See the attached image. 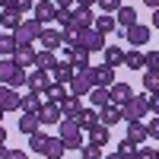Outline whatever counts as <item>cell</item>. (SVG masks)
<instances>
[{
    "mask_svg": "<svg viewBox=\"0 0 159 159\" xmlns=\"http://www.w3.org/2000/svg\"><path fill=\"white\" fill-rule=\"evenodd\" d=\"M118 108H121V121H143L147 111H153V115L159 111V96L156 92H140V96H130Z\"/></svg>",
    "mask_w": 159,
    "mask_h": 159,
    "instance_id": "cell-1",
    "label": "cell"
},
{
    "mask_svg": "<svg viewBox=\"0 0 159 159\" xmlns=\"http://www.w3.org/2000/svg\"><path fill=\"white\" fill-rule=\"evenodd\" d=\"M25 73H29V70L19 67L13 57H3V61H0V83H3V86H10V89L19 92V89L25 86Z\"/></svg>",
    "mask_w": 159,
    "mask_h": 159,
    "instance_id": "cell-2",
    "label": "cell"
},
{
    "mask_svg": "<svg viewBox=\"0 0 159 159\" xmlns=\"http://www.w3.org/2000/svg\"><path fill=\"white\" fill-rule=\"evenodd\" d=\"M57 140L64 143V150H80L83 147V130L73 124V118H61L57 121Z\"/></svg>",
    "mask_w": 159,
    "mask_h": 159,
    "instance_id": "cell-3",
    "label": "cell"
},
{
    "mask_svg": "<svg viewBox=\"0 0 159 159\" xmlns=\"http://www.w3.org/2000/svg\"><path fill=\"white\" fill-rule=\"evenodd\" d=\"M73 45L92 54V51H102V48H105V35H102V32H96L92 25H89V29H76V38H73Z\"/></svg>",
    "mask_w": 159,
    "mask_h": 159,
    "instance_id": "cell-4",
    "label": "cell"
},
{
    "mask_svg": "<svg viewBox=\"0 0 159 159\" xmlns=\"http://www.w3.org/2000/svg\"><path fill=\"white\" fill-rule=\"evenodd\" d=\"M38 32H42V22L22 19L16 29H13V38H16V45H35L38 42Z\"/></svg>",
    "mask_w": 159,
    "mask_h": 159,
    "instance_id": "cell-5",
    "label": "cell"
},
{
    "mask_svg": "<svg viewBox=\"0 0 159 159\" xmlns=\"http://www.w3.org/2000/svg\"><path fill=\"white\" fill-rule=\"evenodd\" d=\"M121 35L127 38V45H134V48H147V45H150V38H153V29H150V25L134 22V25H127Z\"/></svg>",
    "mask_w": 159,
    "mask_h": 159,
    "instance_id": "cell-6",
    "label": "cell"
},
{
    "mask_svg": "<svg viewBox=\"0 0 159 159\" xmlns=\"http://www.w3.org/2000/svg\"><path fill=\"white\" fill-rule=\"evenodd\" d=\"M35 118H38V124L42 127H57V121H61V108L57 105H51V102H42L38 105V111H35Z\"/></svg>",
    "mask_w": 159,
    "mask_h": 159,
    "instance_id": "cell-7",
    "label": "cell"
},
{
    "mask_svg": "<svg viewBox=\"0 0 159 159\" xmlns=\"http://www.w3.org/2000/svg\"><path fill=\"white\" fill-rule=\"evenodd\" d=\"M54 83V80H51V73L48 70H32V73H25V86H29V92H38V96H42V92Z\"/></svg>",
    "mask_w": 159,
    "mask_h": 159,
    "instance_id": "cell-8",
    "label": "cell"
},
{
    "mask_svg": "<svg viewBox=\"0 0 159 159\" xmlns=\"http://www.w3.org/2000/svg\"><path fill=\"white\" fill-rule=\"evenodd\" d=\"M54 13H57V7L51 3V0H35L32 3V19L42 22V25H48L51 19H54Z\"/></svg>",
    "mask_w": 159,
    "mask_h": 159,
    "instance_id": "cell-9",
    "label": "cell"
},
{
    "mask_svg": "<svg viewBox=\"0 0 159 159\" xmlns=\"http://www.w3.org/2000/svg\"><path fill=\"white\" fill-rule=\"evenodd\" d=\"M111 16H115V32L121 35L127 25H134V22H137V10H134V7H118Z\"/></svg>",
    "mask_w": 159,
    "mask_h": 159,
    "instance_id": "cell-10",
    "label": "cell"
},
{
    "mask_svg": "<svg viewBox=\"0 0 159 159\" xmlns=\"http://www.w3.org/2000/svg\"><path fill=\"white\" fill-rule=\"evenodd\" d=\"M64 54H67V61H70V67L73 70H86L89 67V51H83V48H67V45H64Z\"/></svg>",
    "mask_w": 159,
    "mask_h": 159,
    "instance_id": "cell-11",
    "label": "cell"
},
{
    "mask_svg": "<svg viewBox=\"0 0 159 159\" xmlns=\"http://www.w3.org/2000/svg\"><path fill=\"white\" fill-rule=\"evenodd\" d=\"M96 115H99V124H105V127H115V124H121V108L118 105H102V108H96Z\"/></svg>",
    "mask_w": 159,
    "mask_h": 159,
    "instance_id": "cell-12",
    "label": "cell"
},
{
    "mask_svg": "<svg viewBox=\"0 0 159 159\" xmlns=\"http://www.w3.org/2000/svg\"><path fill=\"white\" fill-rule=\"evenodd\" d=\"M73 124L80 127V130H89L92 124H99V115H96V108L92 105H83L76 115H73Z\"/></svg>",
    "mask_w": 159,
    "mask_h": 159,
    "instance_id": "cell-13",
    "label": "cell"
},
{
    "mask_svg": "<svg viewBox=\"0 0 159 159\" xmlns=\"http://www.w3.org/2000/svg\"><path fill=\"white\" fill-rule=\"evenodd\" d=\"M38 42H42L45 51H61V29H48V25H42Z\"/></svg>",
    "mask_w": 159,
    "mask_h": 159,
    "instance_id": "cell-14",
    "label": "cell"
},
{
    "mask_svg": "<svg viewBox=\"0 0 159 159\" xmlns=\"http://www.w3.org/2000/svg\"><path fill=\"white\" fill-rule=\"evenodd\" d=\"M130 96H134V89H130L127 83H118V80H115V83L108 86V102L111 105H124Z\"/></svg>",
    "mask_w": 159,
    "mask_h": 159,
    "instance_id": "cell-15",
    "label": "cell"
},
{
    "mask_svg": "<svg viewBox=\"0 0 159 159\" xmlns=\"http://www.w3.org/2000/svg\"><path fill=\"white\" fill-rule=\"evenodd\" d=\"M10 57L16 61L19 67H25V70H29V67H35V48H32V45H16V51H13Z\"/></svg>",
    "mask_w": 159,
    "mask_h": 159,
    "instance_id": "cell-16",
    "label": "cell"
},
{
    "mask_svg": "<svg viewBox=\"0 0 159 159\" xmlns=\"http://www.w3.org/2000/svg\"><path fill=\"white\" fill-rule=\"evenodd\" d=\"M67 86H70L67 92H73V96H80V99H83L86 92L92 89V83L86 80V73H83V70H73V76H70V83H67Z\"/></svg>",
    "mask_w": 159,
    "mask_h": 159,
    "instance_id": "cell-17",
    "label": "cell"
},
{
    "mask_svg": "<svg viewBox=\"0 0 159 159\" xmlns=\"http://www.w3.org/2000/svg\"><path fill=\"white\" fill-rule=\"evenodd\" d=\"M0 108L3 111H19V92L0 83Z\"/></svg>",
    "mask_w": 159,
    "mask_h": 159,
    "instance_id": "cell-18",
    "label": "cell"
},
{
    "mask_svg": "<svg viewBox=\"0 0 159 159\" xmlns=\"http://www.w3.org/2000/svg\"><path fill=\"white\" fill-rule=\"evenodd\" d=\"M48 73H51V80H54V83L67 86V83H70V76H73V67H70V61H57Z\"/></svg>",
    "mask_w": 159,
    "mask_h": 159,
    "instance_id": "cell-19",
    "label": "cell"
},
{
    "mask_svg": "<svg viewBox=\"0 0 159 159\" xmlns=\"http://www.w3.org/2000/svg\"><path fill=\"white\" fill-rule=\"evenodd\" d=\"M124 140H130V143H147V127H143V121H127V134H124Z\"/></svg>",
    "mask_w": 159,
    "mask_h": 159,
    "instance_id": "cell-20",
    "label": "cell"
},
{
    "mask_svg": "<svg viewBox=\"0 0 159 159\" xmlns=\"http://www.w3.org/2000/svg\"><path fill=\"white\" fill-rule=\"evenodd\" d=\"M102 54H105V64H108V67H115V70L124 64V51H121V45H105Z\"/></svg>",
    "mask_w": 159,
    "mask_h": 159,
    "instance_id": "cell-21",
    "label": "cell"
},
{
    "mask_svg": "<svg viewBox=\"0 0 159 159\" xmlns=\"http://www.w3.org/2000/svg\"><path fill=\"white\" fill-rule=\"evenodd\" d=\"M57 108H61V115L64 118H73L80 108H83V102H80V96H73V92H67V96H64V102L57 105Z\"/></svg>",
    "mask_w": 159,
    "mask_h": 159,
    "instance_id": "cell-22",
    "label": "cell"
},
{
    "mask_svg": "<svg viewBox=\"0 0 159 159\" xmlns=\"http://www.w3.org/2000/svg\"><path fill=\"white\" fill-rule=\"evenodd\" d=\"M64 96H67V86H61V83H51L45 92H42V102H51V105H61Z\"/></svg>",
    "mask_w": 159,
    "mask_h": 159,
    "instance_id": "cell-23",
    "label": "cell"
},
{
    "mask_svg": "<svg viewBox=\"0 0 159 159\" xmlns=\"http://www.w3.org/2000/svg\"><path fill=\"white\" fill-rule=\"evenodd\" d=\"M38 127H42V124H38V118H35L32 111H19V134L29 137V134H35Z\"/></svg>",
    "mask_w": 159,
    "mask_h": 159,
    "instance_id": "cell-24",
    "label": "cell"
},
{
    "mask_svg": "<svg viewBox=\"0 0 159 159\" xmlns=\"http://www.w3.org/2000/svg\"><path fill=\"white\" fill-rule=\"evenodd\" d=\"M73 13V29H89L92 25V10H86V7H76V10H70Z\"/></svg>",
    "mask_w": 159,
    "mask_h": 159,
    "instance_id": "cell-25",
    "label": "cell"
},
{
    "mask_svg": "<svg viewBox=\"0 0 159 159\" xmlns=\"http://www.w3.org/2000/svg\"><path fill=\"white\" fill-rule=\"evenodd\" d=\"M64 153H67V150H64V143H61L57 137H48V140H45V150H42L45 159H61Z\"/></svg>",
    "mask_w": 159,
    "mask_h": 159,
    "instance_id": "cell-26",
    "label": "cell"
},
{
    "mask_svg": "<svg viewBox=\"0 0 159 159\" xmlns=\"http://www.w3.org/2000/svg\"><path fill=\"white\" fill-rule=\"evenodd\" d=\"M19 22H22V13L19 10H3V13H0V25H3L7 32H13Z\"/></svg>",
    "mask_w": 159,
    "mask_h": 159,
    "instance_id": "cell-27",
    "label": "cell"
},
{
    "mask_svg": "<svg viewBox=\"0 0 159 159\" xmlns=\"http://www.w3.org/2000/svg\"><path fill=\"white\" fill-rule=\"evenodd\" d=\"M86 134H89V143H96V147H105V143H108V127L105 124H92Z\"/></svg>",
    "mask_w": 159,
    "mask_h": 159,
    "instance_id": "cell-28",
    "label": "cell"
},
{
    "mask_svg": "<svg viewBox=\"0 0 159 159\" xmlns=\"http://www.w3.org/2000/svg\"><path fill=\"white\" fill-rule=\"evenodd\" d=\"M92 29L102 32V35L115 32V16H111V13H102V16H96V19H92Z\"/></svg>",
    "mask_w": 159,
    "mask_h": 159,
    "instance_id": "cell-29",
    "label": "cell"
},
{
    "mask_svg": "<svg viewBox=\"0 0 159 159\" xmlns=\"http://www.w3.org/2000/svg\"><path fill=\"white\" fill-rule=\"evenodd\" d=\"M38 105H42V96L38 92H25V96H19V111H38Z\"/></svg>",
    "mask_w": 159,
    "mask_h": 159,
    "instance_id": "cell-30",
    "label": "cell"
},
{
    "mask_svg": "<svg viewBox=\"0 0 159 159\" xmlns=\"http://www.w3.org/2000/svg\"><path fill=\"white\" fill-rule=\"evenodd\" d=\"M86 96H89V105H92V108H102V105H108V89H102V86H92Z\"/></svg>",
    "mask_w": 159,
    "mask_h": 159,
    "instance_id": "cell-31",
    "label": "cell"
},
{
    "mask_svg": "<svg viewBox=\"0 0 159 159\" xmlns=\"http://www.w3.org/2000/svg\"><path fill=\"white\" fill-rule=\"evenodd\" d=\"M54 64H57L54 51H35V67H38V70H51Z\"/></svg>",
    "mask_w": 159,
    "mask_h": 159,
    "instance_id": "cell-32",
    "label": "cell"
},
{
    "mask_svg": "<svg viewBox=\"0 0 159 159\" xmlns=\"http://www.w3.org/2000/svg\"><path fill=\"white\" fill-rule=\"evenodd\" d=\"M45 140H48V134H45V127H38L35 134H29V150L42 156V150H45Z\"/></svg>",
    "mask_w": 159,
    "mask_h": 159,
    "instance_id": "cell-33",
    "label": "cell"
},
{
    "mask_svg": "<svg viewBox=\"0 0 159 159\" xmlns=\"http://www.w3.org/2000/svg\"><path fill=\"white\" fill-rule=\"evenodd\" d=\"M13 51H16V38H13V32H0V57H10Z\"/></svg>",
    "mask_w": 159,
    "mask_h": 159,
    "instance_id": "cell-34",
    "label": "cell"
},
{
    "mask_svg": "<svg viewBox=\"0 0 159 159\" xmlns=\"http://www.w3.org/2000/svg\"><path fill=\"white\" fill-rule=\"evenodd\" d=\"M124 67L143 70V51H124Z\"/></svg>",
    "mask_w": 159,
    "mask_h": 159,
    "instance_id": "cell-35",
    "label": "cell"
},
{
    "mask_svg": "<svg viewBox=\"0 0 159 159\" xmlns=\"http://www.w3.org/2000/svg\"><path fill=\"white\" fill-rule=\"evenodd\" d=\"M118 156H121V159H137V143L121 140V143H118Z\"/></svg>",
    "mask_w": 159,
    "mask_h": 159,
    "instance_id": "cell-36",
    "label": "cell"
},
{
    "mask_svg": "<svg viewBox=\"0 0 159 159\" xmlns=\"http://www.w3.org/2000/svg\"><path fill=\"white\" fill-rule=\"evenodd\" d=\"M80 156L83 159H102L105 153H102V147H96V143H83V147H80Z\"/></svg>",
    "mask_w": 159,
    "mask_h": 159,
    "instance_id": "cell-37",
    "label": "cell"
},
{
    "mask_svg": "<svg viewBox=\"0 0 159 159\" xmlns=\"http://www.w3.org/2000/svg\"><path fill=\"white\" fill-rule=\"evenodd\" d=\"M156 89H159V73L147 70V76H143V92H156Z\"/></svg>",
    "mask_w": 159,
    "mask_h": 159,
    "instance_id": "cell-38",
    "label": "cell"
},
{
    "mask_svg": "<svg viewBox=\"0 0 159 159\" xmlns=\"http://www.w3.org/2000/svg\"><path fill=\"white\" fill-rule=\"evenodd\" d=\"M143 67L159 73V51H143Z\"/></svg>",
    "mask_w": 159,
    "mask_h": 159,
    "instance_id": "cell-39",
    "label": "cell"
},
{
    "mask_svg": "<svg viewBox=\"0 0 159 159\" xmlns=\"http://www.w3.org/2000/svg\"><path fill=\"white\" fill-rule=\"evenodd\" d=\"M54 22L61 25V29H64V25H70V29H73V13H70V10H61V7H57V13H54Z\"/></svg>",
    "mask_w": 159,
    "mask_h": 159,
    "instance_id": "cell-40",
    "label": "cell"
},
{
    "mask_svg": "<svg viewBox=\"0 0 159 159\" xmlns=\"http://www.w3.org/2000/svg\"><path fill=\"white\" fill-rule=\"evenodd\" d=\"M96 3H99L102 13H115L118 7H121V0H96Z\"/></svg>",
    "mask_w": 159,
    "mask_h": 159,
    "instance_id": "cell-41",
    "label": "cell"
},
{
    "mask_svg": "<svg viewBox=\"0 0 159 159\" xmlns=\"http://www.w3.org/2000/svg\"><path fill=\"white\" fill-rule=\"evenodd\" d=\"M143 127H147V137H153V140L159 137V118H156V115L150 118V124H143Z\"/></svg>",
    "mask_w": 159,
    "mask_h": 159,
    "instance_id": "cell-42",
    "label": "cell"
},
{
    "mask_svg": "<svg viewBox=\"0 0 159 159\" xmlns=\"http://www.w3.org/2000/svg\"><path fill=\"white\" fill-rule=\"evenodd\" d=\"M137 159H156V147H137Z\"/></svg>",
    "mask_w": 159,
    "mask_h": 159,
    "instance_id": "cell-43",
    "label": "cell"
},
{
    "mask_svg": "<svg viewBox=\"0 0 159 159\" xmlns=\"http://www.w3.org/2000/svg\"><path fill=\"white\" fill-rule=\"evenodd\" d=\"M32 3H35V0H13V10H19V13H29V10H32Z\"/></svg>",
    "mask_w": 159,
    "mask_h": 159,
    "instance_id": "cell-44",
    "label": "cell"
},
{
    "mask_svg": "<svg viewBox=\"0 0 159 159\" xmlns=\"http://www.w3.org/2000/svg\"><path fill=\"white\" fill-rule=\"evenodd\" d=\"M54 7H61V10H73V0H51Z\"/></svg>",
    "mask_w": 159,
    "mask_h": 159,
    "instance_id": "cell-45",
    "label": "cell"
},
{
    "mask_svg": "<svg viewBox=\"0 0 159 159\" xmlns=\"http://www.w3.org/2000/svg\"><path fill=\"white\" fill-rule=\"evenodd\" d=\"M7 159H29V153H22V150H10Z\"/></svg>",
    "mask_w": 159,
    "mask_h": 159,
    "instance_id": "cell-46",
    "label": "cell"
},
{
    "mask_svg": "<svg viewBox=\"0 0 159 159\" xmlns=\"http://www.w3.org/2000/svg\"><path fill=\"white\" fill-rule=\"evenodd\" d=\"M73 3H76V7H86V10H92V7H96V0H73Z\"/></svg>",
    "mask_w": 159,
    "mask_h": 159,
    "instance_id": "cell-47",
    "label": "cell"
},
{
    "mask_svg": "<svg viewBox=\"0 0 159 159\" xmlns=\"http://www.w3.org/2000/svg\"><path fill=\"white\" fill-rule=\"evenodd\" d=\"M10 156V147H7V143H0V159H7Z\"/></svg>",
    "mask_w": 159,
    "mask_h": 159,
    "instance_id": "cell-48",
    "label": "cell"
},
{
    "mask_svg": "<svg viewBox=\"0 0 159 159\" xmlns=\"http://www.w3.org/2000/svg\"><path fill=\"white\" fill-rule=\"evenodd\" d=\"M0 143H7V127L0 124Z\"/></svg>",
    "mask_w": 159,
    "mask_h": 159,
    "instance_id": "cell-49",
    "label": "cell"
},
{
    "mask_svg": "<svg viewBox=\"0 0 159 159\" xmlns=\"http://www.w3.org/2000/svg\"><path fill=\"white\" fill-rule=\"evenodd\" d=\"M0 7H3V10H13V0H0Z\"/></svg>",
    "mask_w": 159,
    "mask_h": 159,
    "instance_id": "cell-50",
    "label": "cell"
},
{
    "mask_svg": "<svg viewBox=\"0 0 159 159\" xmlns=\"http://www.w3.org/2000/svg\"><path fill=\"white\" fill-rule=\"evenodd\" d=\"M143 3H147L150 10H156V7H159V0H143Z\"/></svg>",
    "mask_w": 159,
    "mask_h": 159,
    "instance_id": "cell-51",
    "label": "cell"
},
{
    "mask_svg": "<svg viewBox=\"0 0 159 159\" xmlns=\"http://www.w3.org/2000/svg\"><path fill=\"white\" fill-rule=\"evenodd\" d=\"M102 159H121V156H118V153H105Z\"/></svg>",
    "mask_w": 159,
    "mask_h": 159,
    "instance_id": "cell-52",
    "label": "cell"
}]
</instances>
